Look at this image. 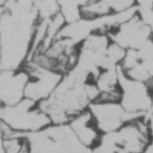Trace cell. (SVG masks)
Here are the masks:
<instances>
[{
  "instance_id": "cell-5",
  "label": "cell",
  "mask_w": 153,
  "mask_h": 153,
  "mask_svg": "<svg viewBox=\"0 0 153 153\" xmlns=\"http://www.w3.org/2000/svg\"><path fill=\"white\" fill-rule=\"evenodd\" d=\"M28 74L23 69L7 70L0 68V103L3 106L14 105L24 98V87Z\"/></svg>"
},
{
  "instance_id": "cell-4",
  "label": "cell",
  "mask_w": 153,
  "mask_h": 153,
  "mask_svg": "<svg viewBox=\"0 0 153 153\" xmlns=\"http://www.w3.org/2000/svg\"><path fill=\"white\" fill-rule=\"evenodd\" d=\"M88 109L101 134L115 132L128 122V113L120 102L93 101Z\"/></svg>"
},
{
  "instance_id": "cell-7",
  "label": "cell",
  "mask_w": 153,
  "mask_h": 153,
  "mask_svg": "<svg viewBox=\"0 0 153 153\" xmlns=\"http://www.w3.org/2000/svg\"><path fill=\"white\" fill-rule=\"evenodd\" d=\"M34 10L37 20H49L60 12L58 0H35Z\"/></svg>"
},
{
  "instance_id": "cell-2",
  "label": "cell",
  "mask_w": 153,
  "mask_h": 153,
  "mask_svg": "<svg viewBox=\"0 0 153 153\" xmlns=\"http://www.w3.org/2000/svg\"><path fill=\"white\" fill-rule=\"evenodd\" d=\"M21 68L28 74V81L24 87V98L37 104L53 93L64 76L57 71L38 67L26 62Z\"/></svg>"
},
{
  "instance_id": "cell-1",
  "label": "cell",
  "mask_w": 153,
  "mask_h": 153,
  "mask_svg": "<svg viewBox=\"0 0 153 153\" xmlns=\"http://www.w3.org/2000/svg\"><path fill=\"white\" fill-rule=\"evenodd\" d=\"M0 119L14 130L25 134L42 130L51 124L38 104L26 98L14 105L1 106Z\"/></svg>"
},
{
  "instance_id": "cell-6",
  "label": "cell",
  "mask_w": 153,
  "mask_h": 153,
  "mask_svg": "<svg viewBox=\"0 0 153 153\" xmlns=\"http://www.w3.org/2000/svg\"><path fill=\"white\" fill-rule=\"evenodd\" d=\"M68 124L84 147L88 151L96 147L102 134L88 108L73 117Z\"/></svg>"
},
{
  "instance_id": "cell-3",
  "label": "cell",
  "mask_w": 153,
  "mask_h": 153,
  "mask_svg": "<svg viewBox=\"0 0 153 153\" xmlns=\"http://www.w3.org/2000/svg\"><path fill=\"white\" fill-rule=\"evenodd\" d=\"M121 89L120 103L124 110L136 117H144L149 113L152 94L145 82L126 76L119 67Z\"/></svg>"
}]
</instances>
